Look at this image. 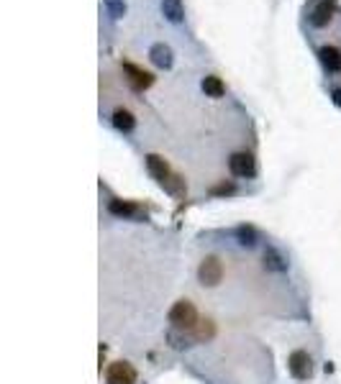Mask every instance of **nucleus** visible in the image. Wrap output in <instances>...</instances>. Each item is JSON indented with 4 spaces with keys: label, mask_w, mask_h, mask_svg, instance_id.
<instances>
[{
    "label": "nucleus",
    "mask_w": 341,
    "mask_h": 384,
    "mask_svg": "<svg viewBox=\"0 0 341 384\" xmlns=\"http://www.w3.org/2000/svg\"><path fill=\"white\" fill-rule=\"evenodd\" d=\"M169 323H172L175 331H193V328L200 323V320H198V310H195L193 302H190V300L175 302L172 310H169Z\"/></svg>",
    "instance_id": "obj_1"
},
{
    "label": "nucleus",
    "mask_w": 341,
    "mask_h": 384,
    "mask_svg": "<svg viewBox=\"0 0 341 384\" xmlns=\"http://www.w3.org/2000/svg\"><path fill=\"white\" fill-rule=\"evenodd\" d=\"M198 279H200L203 287H215V285H221V279H224V267H221V261L215 259V256H208V259L198 267Z\"/></svg>",
    "instance_id": "obj_2"
},
{
    "label": "nucleus",
    "mask_w": 341,
    "mask_h": 384,
    "mask_svg": "<svg viewBox=\"0 0 341 384\" xmlns=\"http://www.w3.org/2000/svg\"><path fill=\"white\" fill-rule=\"evenodd\" d=\"M108 384H137V369L128 361H113L106 372Z\"/></svg>",
    "instance_id": "obj_3"
},
{
    "label": "nucleus",
    "mask_w": 341,
    "mask_h": 384,
    "mask_svg": "<svg viewBox=\"0 0 341 384\" xmlns=\"http://www.w3.org/2000/svg\"><path fill=\"white\" fill-rule=\"evenodd\" d=\"M228 169L236 177H254L257 174V162H254V156L249 152H236L228 159Z\"/></svg>",
    "instance_id": "obj_4"
},
{
    "label": "nucleus",
    "mask_w": 341,
    "mask_h": 384,
    "mask_svg": "<svg viewBox=\"0 0 341 384\" xmlns=\"http://www.w3.org/2000/svg\"><path fill=\"white\" fill-rule=\"evenodd\" d=\"M287 369H290V374L295 379H311L313 374L311 356L305 354V351H292L290 359H287Z\"/></svg>",
    "instance_id": "obj_5"
},
{
    "label": "nucleus",
    "mask_w": 341,
    "mask_h": 384,
    "mask_svg": "<svg viewBox=\"0 0 341 384\" xmlns=\"http://www.w3.org/2000/svg\"><path fill=\"white\" fill-rule=\"evenodd\" d=\"M124 75H126L128 85L134 87V90H146V87H152V82H154V77L149 75V72H144L141 67H137V64H131V62H126L124 64Z\"/></svg>",
    "instance_id": "obj_6"
},
{
    "label": "nucleus",
    "mask_w": 341,
    "mask_h": 384,
    "mask_svg": "<svg viewBox=\"0 0 341 384\" xmlns=\"http://www.w3.org/2000/svg\"><path fill=\"white\" fill-rule=\"evenodd\" d=\"M146 169H149V174H152L162 187L172 180V172H169L167 162L162 159V156H156V154H149V156H146Z\"/></svg>",
    "instance_id": "obj_7"
},
{
    "label": "nucleus",
    "mask_w": 341,
    "mask_h": 384,
    "mask_svg": "<svg viewBox=\"0 0 341 384\" xmlns=\"http://www.w3.org/2000/svg\"><path fill=\"white\" fill-rule=\"evenodd\" d=\"M331 16H333V3H329V0H321L318 5H313L311 23L316 26V29H323V26L331 21Z\"/></svg>",
    "instance_id": "obj_8"
},
{
    "label": "nucleus",
    "mask_w": 341,
    "mask_h": 384,
    "mask_svg": "<svg viewBox=\"0 0 341 384\" xmlns=\"http://www.w3.org/2000/svg\"><path fill=\"white\" fill-rule=\"evenodd\" d=\"M149 59H152L159 69H169L172 62H175V59H172V49L167 47V44H154V47L149 49Z\"/></svg>",
    "instance_id": "obj_9"
},
{
    "label": "nucleus",
    "mask_w": 341,
    "mask_h": 384,
    "mask_svg": "<svg viewBox=\"0 0 341 384\" xmlns=\"http://www.w3.org/2000/svg\"><path fill=\"white\" fill-rule=\"evenodd\" d=\"M108 211L116 218H139V208L128 200H110L108 202Z\"/></svg>",
    "instance_id": "obj_10"
},
{
    "label": "nucleus",
    "mask_w": 341,
    "mask_h": 384,
    "mask_svg": "<svg viewBox=\"0 0 341 384\" xmlns=\"http://www.w3.org/2000/svg\"><path fill=\"white\" fill-rule=\"evenodd\" d=\"M318 57H321V64L329 72H339L341 69V51L336 47H323L318 51Z\"/></svg>",
    "instance_id": "obj_11"
},
{
    "label": "nucleus",
    "mask_w": 341,
    "mask_h": 384,
    "mask_svg": "<svg viewBox=\"0 0 341 384\" xmlns=\"http://www.w3.org/2000/svg\"><path fill=\"white\" fill-rule=\"evenodd\" d=\"M264 269H267V272H277V274H280V272L287 269V261H285V256L277 249H267L264 251Z\"/></svg>",
    "instance_id": "obj_12"
},
{
    "label": "nucleus",
    "mask_w": 341,
    "mask_h": 384,
    "mask_svg": "<svg viewBox=\"0 0 341 384\" xmlns=\"http://www.w3.org/2000/svg\"><path fill=\"white\" fill-rule=\"evenodd\" d=\"M113 125H116L118 131H124V134H131L134 125H137V118H134L131 110H126V108H118L116 113H113Z\"/></svg>",
    "instance_id": "obj_13"
},
{
    "label": "nucleus",
    "mask_w": 341,
    "mask_h": 384,
    "mask_svg": "<svg viewBox=\"0 0 341 384\" xmlns=\"http://www.w3.org/2000/svg\"><path fill=\"white\" fill-rule=\"evenodd\" d=\"M162 13L172 23H180L185 19V10H183V0H162Z\"/></svg>",
    "instance_id": "obj_14"
},
{
    "label": "nucleus",
    "mask_w": 341,
    "mask_h": 384,
    "mask_svg": "<svg viewBox=\"0 0 341 384\" xmlns=\"http://www.w3.org/2000/svg\"><path fill=\"white\" fill-rule=\"evenodd\" d=\"M203 93L208 97H224V93H226V87H224V82L218 80V77H205L203 80Z\"/></svg>",
    "instance_id": "obj_15"
},
{
    "label": "nucleus",
    "mask_w": 341,
    "mask_h": 384,
    "mask_svg": "<svg viewBox=\"0 0 341 384\" xmlns=\"http://www.w3.org/2000/svg\"><path fill=\"white\" fill-rule=\"evenodd\" d=\"M213 333H215V326L211 320H200V323L193 328L195 341H208V338H213Z\"/></svg>",
    "instance_id": "obj_16"
},
{
    "label": "nucleus",
    "mask_w": 341,
    "mask_h": 384,
    "mask_svg": "<svg viewBox=\"0 0 341 384\" xmlns=\"http://www.w3.org/2000/svg\"><path fill=\"white\" fill-rule=\"evenodd\" d=\"M236 239H239L242 246H254V243H257V230H254L252 226H239V228H236Z\"/></svg>",
    "instance_id": "obj_17"
},
{
    "label": "nucleus",
    "mask_w": 341,
    "mask_h": 384,
    "mask_svg": "<svg viewBox=\"0 0 341 384\" xmlns=\"http://www.w3.org/2000/svg\"><path fill=\"white\" fill-rule=\"evenodd\" d=\"M108 8H110V13H113V16H124L126 5H124L121 0H108Z\"/></svg>",
    "instance_id": "obj_18"
},
{
    "label": "nucleus",
    "mask_w": 341,
    "mask_h": 384,
    "mask_svg": "<svg viewBox=\"0 0 341 384\" xmlns=\"http://www.w3.org/2000/svg\"><path fill=\"white\" fill-rule=\"evenodd\" d=\"M236 187L231 182L228 184H218V187H213V195H234Z\"/></svg>",
    "instance_id": "obj_19"
},
{
    "label": "nucleus",
    "mask_w": 341,
    "mask_h": 384,
    "mask_svg": "<svg viewBox=\"0 0 341 384\" xmlns=\"http://www.w3.org/2000/svg\"><path fill=\"white\" fill-rule=\"evenodd\" d=\"M331 95H333V103H336V106H341V90H339V87H336V90H333Z\"/></svg>",
    "instance_id": "obj_20"
},
{
    "label": "nucleus",
    "mask_w": 341,
    "mask_h": 384,
    "mask_svg": "<svg viewBox=\"0 0 341 384\" xmlns=\"http://www.w3.org/2000/svg\"><path fill=\"white\" fill-rule=\"evenodd\" d=\"M329 3H333V0H329Z\"/></svg>",
    "instance_id": "obj_21"
}]
</instances>
